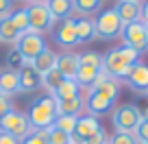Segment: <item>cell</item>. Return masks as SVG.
I'll use <instances>...</instances> for the list:
<instances>
[{"instance_id": "cell-1", "label": "cell", "mask_w": 148, "mask_h": 144, "mask_svg": "<svg viewBox=\"0 0 148 144\" xmlns=\"http://www.w3.org/2000/svg\"><path fill=\"white\" fill-rule=\"evenodd\" d=\"M137 61H139V52L122 44L118 48L107 50V55H102V70L107 74H111L113 79H126L131 68Z\"/></svg>"}, {"instance_id": "cell-2", "label": "cell", "mask_w": 148, "mask_h": 144, "mask_svg": "<svg viewBox=\"0 0 148 144\" xmlns=\"http://www.w3.org/2000/svg\"><path fill=\"white\" fill-rule=\"evenodd\" d=\"M57 116V101L50 96V94H44V96H37L35 101L31 103V109H28L26 118L31 122L33 129H50L55 125Z\"/></svg>"}, {"instance_id": "cell-3", "label": "cell", "mask_w": 148, "mask_h": 144, "mask_svg": "<svg viewBox=\"0 0 148 144\" xmlns=\"http://www.w3.org/2000/svg\"><path fill=\"white\" fill-rule=\"evenodd\" d=\"M139 120H142L139 107L133 105V103L120 105V107H116V109L111 112V122H113L116 131H120V133H135Z\"/></svg>"}, {"instance_id": "cell-4", "label": "cell", "mask_w": 148, "mask_h": 144, "mask_svg": "<svg viewBox=\"0 0 148 144\" xmlns=\"http://www.w3.org/2000/svg\"><path fill=\"white\" fill-rule=\"evenodd\" d=\"M122 20L118 18L116 9H105L94 18V28H96V39H116L122 33Z\"/></svg>"}, {"instance_id": "cell-5", "label": "cell", "mask_w": 148, "mask_h": 144, "mask_svg": "<svg viewBox=\"0 0 148 144\" xmlns=\"http://www.w3.org/2000/svg\"><path fill=\"white\" fill-rule=\"evenodd\" d=\"M44 48H46V42H44V37L39 35V33H35V31L22 33V35L18 37V42H15V50H18L20 57L24 59V65L31 63Z\"/></svg>"}, {"instance_id": "cell-6", "label": "cell", "mask_w": 148, "mask_h": 144, "mask_svg": "<svg viewBox=\"0 0 148 144\" xmlns=\"http://www.w3.org/2000/svg\"><path fill=\"white\" fill-rule=\"evenodd\" d=\"M0 131H2V133H9L11 138H15L18 142H22V140L33 131V127H31V122H28L26 114L13 109V112H9L2 120H0Z\"/></svg>"}, {"instance_id": "cell-7", "label": "cell", "mask_w": 148, "mask_h": 144, "mask_svg": "<svg viewBox=\"0 0 148 144\" xmlns=\"http://www.w3.org/2000/svg\"><path fill=\"white\" fill-rule=\"evenodd\" d=\"M124 46L133 48L142 55L144 50H148V35H146V24L139 20V22H131V24H124L122 26V33H120Z\"/></svg>"}, {"instance_id": "cell-8", "label": "cell", "mask_w": 148, "mask_h": 144, "mask_svg": "<svg viewBox=\"0 0 148 144\" xmlns=\"http://www.w3.org/2000/svg\"><path fill=\"white\" fill-rule=\"evenodd\" d=\"M26 13H28V31H35V33H39V35L50 31L52 24H55L46 2H31Z\"/></svg>"}, {"instance_id": "cell-9", "label": "cell", "mask_w": 148, "mask_h": 144, "mask_svg": "<svg viewBox=\"0 0 148 144\" xmlns=\"http://www.w3.org/2000/svg\"><path fill=\"white\" fill-rule=\"evenodd\" d=\"M102 127H100V122H98V118L89 116V114L87 116H79L76 127H74V133H72V144H83L89 135H94Z\"/></svg>"}, {"instance_id": "cell-10", "label": "cell", "mask_w": 148, "mask_h": 144, "mask_svg": "<svg viewBox=\"0 0 148 144\" xmlns=\"http://www.w3.org/2000/svg\"><path fill=\"white\" fill-rule=\"evenodd\" d=\"M83 107L87 109L89 116L98 118V116H105V114H109L111 109H113V101H109L107 96H102V94L89 90V92H87V98L83 101Z\"/></svg>"}, {"instance_id": "cell-11", "label": "cell", "mask_w": 148, "mask_h": 144, "mask_svg": "<svg viewBox=\"0 0 148 144\" xmlns=\"http://www.w3.org/2000/svg\"><path fill=\"white\" fill-rule=\"evenodd\" d=\"M89 90H94V92L102 94V96H107L109 101H113V103H116L118 94H120V81H118V79H113L111 74H107L105 70H100L98 79L94 81V85H92Z\"/></svg>"}, {"instance_id": "cell-12", "label": "cell", "mask_w": 148, "mask_h": 144, "mask_svg": "<svg viewBox=\"0 0 148 144\" xmlns=\"http://www.w3.org/2000/svg\"><path fill=\"white\" fill-rule=\"evenodd\" d=\"M55 42L61 48H72L76 46V20L65 18L59 22V26L55 28Z\"/></svg>"}, {"instance_id": "cell-13", "label": "cell", "mask_w": 148, "mask_h": 144, "mask_svg": "<svg viewBox=\"0 0 148 144\" xmlns=\"http://www.w3.org/2000/svg\"><path fill=\"white\" fill-rule=\"evenodd\" d=\"M118 13V18L122 20V24L139 22L142 20V2H129V0H118V5L113 7Z\"/></svg>"}, {"instance_id": "cell-14", "label": "cell", "mask_w": 148, "mask_h": 144, "mask_svg": "<svg viewBox=\"0 0 148 144\" xmlns=\"http://www.w3.org/2000/svg\"><path fill=\"white\" fill-rule=\"evenodd\" d=\"M126 83L131 85L137 92H148V65L137 61V63L131 68L129 76H126Z\"/></svg>"}, {"instance_id": "cell-15", "label": "cell", "mask_w": 148, "mask_h": 144, "mask_svg": "<svg viewBox=\"0 0 148 144\" xmlns=\"http://www.w3.org/2000/svg\"><path fill=\"white\" fill-rule=\"evenodd\" d=\"M0 94L5 96H15L20 94V74L18 70L13 68H7V70H0Z\"/></svg>"}, {"instance_id": "cell-16", "label": "cell", "mask_w": 148, "mask_h": 144, "mask_svg": "<svg viewBox=\"0 0 148 144\" xmlns=\"http://www.w3.org/2000/svg\"><path fill=\"white\" fill-rule=\"evenodd\" d=\"M79 55H72V52H65V55H57V70L63 79L74 81L76 72H79Z\"/></svg>"}, {"instance_id": "cell-17", "label": "cell", "mask_w": 148, "mask_h": 144, "mask_svg": "<svg viewBox=\"0 0 148 144\" xmlns=\"http://www.w3.org/2000/svg\"><path fill=\"white\" fill-rule=\"evenodd\" d=\"M28 65H31V68L35 70L37 74L42 76V74H46L48 70H55V68H57V52H52L50 48L46 46L42 52H39V55L35 57V59L31 61V63H28Z\"/></svg>"}, {"instance_id": "cell-18", "label": "cell", "mask_w": 148, "mask_h": 144, "mask_svg": "<svg viewBox=\"0 0 148 144\" xmlns=\"http://www.w3.org/2000/svg\"><path fill=\"white\" fill-rule=\"evenodd\" d=\"M18 74H20V94H24V92H35V90L42 88V76L37 74L31 65H24Z\"/></svg>"}, {"instance_id": "cell-19", "label": "cell", "mask_w": 148, "mask_h": 144, "mask_svg": "<svg viewBox=\"0 0 148 144\" xmlns=\"http://www.w3.org/2000/svg\"><path fill=\"white\" fill-rule=\"evenodd\" d=\"M46 7L55 22H61L72 13V0H46Z\"/></svg>"}, {"instance_id": "cell-20", "label": "cell", "mask_w": 148, "mask_h": 144, "mask_svg": "<svg viewBox=\"0 0 148 144\" xmlns=\"http://www.w3.org/2000/svg\"><path fill=\"white\" fill-rule=\"evenodd\" d=\"M96 39V28H94V20L81 18L76 20V44H87Z\"/></svg>"}, {"instance_id": "cell-21", "label": "cell", "mask_w": 148, "mask_h": 144, "mask_svg": "<svg viewBox=\"0 0 148 144\" xmlns=\"http://www.w3.org/2000/svg\"><path fill=\"white\" fill-rule=\"evenodd\" d=\"M81 109H83V98L74 96V98H63V101H57V112L59 116H79Z\"/></svg>"}, {"instance_id": "cell-22", "label": "cell", "mask_w": 148, "mask_h": 144, "mask_svg": "<svg viewBox=\"0 0 148 144\" xmlns=\"http://www.w3.org/2000/svg\"><path fill=\"white\" fill-rule=\"evenodd\" d=\"M102 68H92V65H79V72H76V76H74V81L79 83V88H92L94 81L98 79V74H100Z\"/></svg>"}, {"instance_id": "cell-23", "label": "cell", "mask_w": 148, "mask_h": 144, "mask_svg": "<svg viewBox=\"0 0 148 144\" xmlns=\"http://www.w3.org/2000/svg\"><path fill=\"white\" fill-rule=\"evenodd\" d=\"M79 92H81V88H79V83H76V81L63 79V81L59 83V88H57L50 96L55 98V101H63V98H74V96H79Z\"/></svg>"}, {"instance_id": "cell-24", "label": "cell", "mask_w": 148, "mask_h": 144, "mask_svg": "<svg viewBox=\"0 0 148 144\" xmlns=\"http://www.w3.org/2000/svg\"><path fill=\"white\" fill-rule=\"evenodd\" d=\"M100 5H102V0H72V11H76L79 15L87 18V15L98 13Z\"/></svg>"}, {"instance_id": "cell-25", "label": "cell", "mask_w": 148, "mask_h": 144, "mask_svg": "<svg viewBox=\"0 0 148 144\" xmlns=\"http://www.w3.org/2000/svg\"><path fill=\"white\" fill-rule=\"evenodd\" d=\"M20 37V31L13 26L11 18H2L0 20V42L5 44H15Z\"/></svg>"}, {"instance_id": "cell-26", "label": "cell", "mask_w": 148, "mask_h": 144, "mask_svg": "<svg viewBox=\"0 0 148 144\" xmlns=\"http://www.w3.org/2000/svg\"><path fill=\"white\" fill-rule=\"evenodd\" d=\"M63 81V76L59 74V70H48L46 74H42V88H46L48 94H52L57 88H59V83Z\"/></svg>"}, {"instance_id": "cell-27", "label": "cell", "mask_w": 148, "mask_h": 144, "mask_svg": "<svg viewBox=\"0 0 148 144\" xmlns=\"http://www.w3.org/2000/svg\"><path fill=\"white\" fill-rule=\"evenodd\" d=\"M76 120H79V116H57V120H55V125H52V127H57L59 131L72 135L74 133V127H76Z\"/></svg>"}, {"instance_id": "cell-28", "label": "cell", "mask_w": 148, "mask_h": 144, "mask_svg": "<svg viewBox=\"0 0 148 144\" xmlns=\"http://www.w3.org/2000/svg\"><path fill=\"white\" fill-rule=\"evenodd\" d=\"M9 18H11V22H13V26L20 31V35L28 31V13H26V9H18V11H13Z\"/></svg>"}, {"instance_id": "cell-29", "label": "cell", "mask_w": 148, "mask_h": 144, "mask_svg": "<svg viewBox=\"0 0 148 144\" xmlns=\"http://www.w3.org/2000/svg\"><path fill=\"white\" fill-rule=\"evenodd\" d=\"M79 63L81 65H92V68H102V55L96 50H87L79 55Z\"/></svg>"}, {"instance_id": "cell-30", "label": "cell", "mask_w": 148, "mask_h": 144, "mask_svg": "<svg viewBox=\"0 0 148 144\" xmlns=\"http://www.w3.org/2000/svg\"><path fill=\"white\" fill-rule=\"evenodd\" d=\"M20 144H48V129H33Z\"/></svg>"}, {"instance_id": "cell-31", "label": "cell", "mask_w": 148, "mask_h": 144, "mask_svg": "<svg viewBox=\"0 0 148 144\" xmlns=\"http://www.w3.org/2000/svg\"><path fill=\"white\" fill-rule=\"evenodd\" d=\"M48 144H72V135L59 131L57 127L48 129Z\"/></svg>"}, {"instance_id": "cell-32", "label": "cell", "mask_w": 148, "mask_h": 144, "mask_svg": "<svg viewBox=\"0 0 148 144\" xmlns=\"http://www.w3.org/2000/svg\"><path fill=\"white\" fill-rule=\"evenodd\" d=\"M133 138H135V142H137V144H148V120H139V125H137V129H135Z\"/></svg>"}, {"instance_id": "cell-33", "label": "cell", "mask_w": 148, "mask_h": 144, "mask_svg": "<svg viewBox=\"0 0 148 144\" xmlns=\"http://www.w3.org/2000/svg\"><path fill=\"white\" fill-rule=\"evenodd\" d=\"M107 144H137V142H135L133 133H120V131H116V133L109 138Z\"/></svg>"}, {"instance_id": "cell-34", "label": "cell", "mask_w": 148, "mask_h": 144, "mask_svg": "<svg viewBox=\"0 0 148 144\" xmlns=\"http://www.w3.org/2000/svg\"><path fill=\"white\" fill-rule=\"evenodd\" d=\"M107 142H109V135H107L105 129H100V131H96L94 135H89L83 144H107Z\"/></svg>"}, {"instance_id": "cell-35", "label": "cell", "mask_w": 148, "mask_h": 144, "mask_svg": "<svg viewBox=\"0 0 148 144\" xmlns=\"http://www.w3.org/2000/svg\"><path fill=\"white\" fill-rule=\"evenodd\" d=\"M5 61H7L9 65H11V68H13V65H22V68H24V59L20 57V52L15 50V48H13V50H9V52H7Z\"/></svg>"}, {"instance_id": "cell-36", "label": "cell", "mask_w": 148, "mask_h": 144, "mask_svg": "<svg viewBox=\"0 0 148 144\" xmlns=\"http://www.w3.org/2000/svg\"><path fill=\"white\" fill-rule=\"evenodd\" d=\"M9 112H13V105H11V98L5 96V94H0V120L7 116Z\"/></svg>"}, {"instance_id": "cell-37", "label": "cell", "mask_w": 148, "mask_h": 144, "mask_svg": "<svg viewBox=\"0 0 148 144\" xmlns=\"http://www.w3.org/2000/svg\"><path fill=\"white\" fill-rule=\"evenodd\" d=\"M13 13V0H0V20Z\"/></svg>"}, {"instance_id": "cell-38", "label": "cell", "mask_w": 148, "mask_h": 144, "mask_svg": "<svg viewBox=\"0 0 148 144\" xmlns=\"http://www.w3.org/2000/svg\"><path fill=\"white\" fill-rule=\"evenodd\" d=\"M0 144H20V142L15 138H11L9 133H2V131H0Z\"/></svg>"}, {"instance_id": "cell-39", "label": "cell", "mask_w": 148, "mask_h": 144, "mask_svg": "<svg viewBox=\"0 0 148 144\" xmlns=\"http://www.w3.org/2000/svg\"><path fill=\"white\" fill-rule=\"evenodd\" d=\"M142 22L144 24L148 22V0H144V5H142Z\"/></svg>"}, {"instance_id": "cell-40", "label": "cell", "mask_w": 148, "mask_h": 144, "mask_svg": "<svg viewBox=\"0 0 148 144\" xmlns=\"http://www.w3.org/2000/svg\"><path fill=\"white\" fill-rule=\"evenodd\" d=\"M139 116H142V120H148V105L144 109H139Z\"/></svg>"}, {"instance_id": "cell-41", "label": "cell", "mask_w": 148, "mask_h": 144, "mask_svg": "<svg viewBox=\"0 0 148 144\" xmlns=\"http://www.w3.org/2000/svg\"><path fill=\"white\" fill-rule=\"evenodd\" d=\"M31 2H44V0H31Z\"/></svg>"}, {"instance_id": "cell-42", "label": "cell", "mask_w": 148, "mask_h": 144, "mask_svg": "<svg viewBox=\"0 0 148 144\" xmlns=\"http://www.w3.org/2000/svg\"><path fill=\"white\" fill-rule=\"evenodd\" d=\"M146 35H148V22H146Z\"/></svg>"}, {"instance_id": "cell-43", "label": "cell", "mask_w": 148, "mask_h": 144, "mask_svg": "<svg viewBox=\"0 0 148 144\" xmlns=\"http://www.w3.org/2000/svg\"><path fill=\"white\" fill-rule=\"evenodd\" d=\"M129 2H139V0H129Z\"/></svg>"}, {"instance_id": "cell-44", "label": "cell", "mask_w": 148, "mask_h": 144, "mask_svg": "<svg viewBox=\"0 0 148 144\" xmlns=\"http://www.w3.org/2000/svg\"><path fill=\"white\" fill-rule=\"evenodd\" d=\"M146 94H148V92H146Z\"/></svg>"}]
</instances>
